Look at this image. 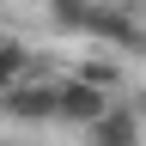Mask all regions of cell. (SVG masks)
<instances>
[{
  "label": "cell",
  "instance_id": "obj_1",
  "mask_svg": "<svg viewBox=\"0 0 146 146\" xmlns=\"http://www.w3.org/2000/svg\"><path fill=\"white\" fill-rule=\"evenodd\" d=\"M6 122H61V79H25L0 98Z\"/></svg>",
  "mask_w": 146,
  "mask_h": 146
},
{
  "label": "cell",
  "instance_id": "obj_2",
  "mask_svg": "<svg viewBox=\"0 0 146 146\" xmlns=\"http://www.w3.org/2000/svg\"><path fill=\"white\" fill-rule=\"evenodd\" d=\"M85 36H98L104 49H116V55H128V61H140L146 55V25L134 12H122V6H98L91 12V31Z\"/></svg>",
  "mask_w": 146,
  "mask_h": 146
},
{
  "label": "cell",
  "instance_id": "obj_3",
  "mask_svg": "<svg viewBox=\"0 0 146 146\" xmlns=\"http://www.w3.org/2000/svg\"><path fill=\"white\" fill-rule=\"evenodd\" d=\"M110 116V91H98V85H85L79 73H61V122H104Z\"/></svg>",
  "mask_w": 146,
  "mask_h": 146
},
{
  "label": "cell",
  "instance_id": "obj_4",
  "mask_svg": "<svg viewBox=\"0 0 146 146\" xmlns=\"http://www.w3.org/2000/svg\"><path fill=\"white\" fill-rule=\"evenodd\" d=\"M85 140H91V146H146V122H140V110L110 104V116H104V122H91V128H85Z\"/></svg>",
  "mask_w": 146,
  "mask_h": 146
},
{
  "label": "cell",
  "instance_id": "obj_5",
  "mask_svg": "<svg viewBox=\"0 0 146 146\" xmlns=\"http://www.w3.org/2000/svg\"><path fill=\"white\" fill-rule=\"evenodd\" d=\"M67 73H79L85 85H98V91H110V98L122 91V67H116V55H85V61H73Z\"/></svg>",
  "mask_w": 146,
  "mask_h": 146
},
{
  "label": "cell",
  "instance_id": "obj_6",
  "mask_svg": "<svg viewBox=\"0 0 146 146\" xmlns=\"http://www.w3.org/2000/svg\"><path fill=\"white\" fill-rule=\"evenodd\" d=\"M25 79H31V49L12 43V36H0V98L12 85H25Z\"/></svg>",
  "mask_w": 146,
  "mask_h": 146
},
{
  "label": "cell",
  "instance_id": "obj_7",
  "mask_svg": "<svg viewBox=\"0 0 146 146\" xmlns=\"http://www.w3.org/2000/svg\"><path fill=\"white\" fill-rule=\"evenodd\" d=\"M98 0H49V25L55 31H91Z\"/></svg>",
  "mask_w": 146,
  "mask_h": 146
}]
</instances>
